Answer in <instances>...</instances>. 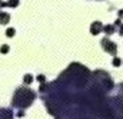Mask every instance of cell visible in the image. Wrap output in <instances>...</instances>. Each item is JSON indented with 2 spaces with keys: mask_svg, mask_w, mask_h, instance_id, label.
Returning a JSON list of instances; mask_svg holds the SVG:
<instances>
[{
  "mask_svg": "<svg viewBox=\"0 0 123 119\" xmlns=\"http://www.w3.org/2000/svg\"><path fill=\"white\" fill-rule=\"evenodd\" d=\"M34 99H36V92H33L31 89H27V88H17L14 95H13L12 105L14 108H19L23 111V109L31 106Z\"/></svg>",
  "mask_w": 123,
  "mask_h": 119,
  "instance_id": "6da1fadb",
  "label": "cell"
},
{
  "mask_svg": "<svg viewBox=\"0 0 123 119\" xmlns=\"http://www.w3.org/2000/svg\"><path fill=\"white\" fill-rule=\"evenodd\" d=\"M100 43H102V47H103L105 52H107L109 55H113V56L117 55V45H116V43H113V42L109 40L107 37H103V39L100 40Z\"/></svg>",
  "mask_w": 123,
  "mask_h": 119,
  "instance_id": "7a4b0ae2",
  "label": "cell"
},
{
  "mask_svg": "<svg viewBox=\"0 0 123 119\" xmlns=\"http://www.w3.org/2000/svg\"><path fill=\"white\" fill-rule=\"evenodd\" d=\"M102 30H103V25H102V22H99V20L93 22L92 25H90V33H92V34H99Z\"/></svg>",
  "mask_w": 123,
  "mask_h": 119,
  "instance_id": "3957f363",
  "label": "cell"
},
{
  "mask_svg": "<svg viewBox=\"0 0 123 119\" xmlns=\"http://www.w3.org/2000/svg\"><path fill=\"white\" fill-rule=\"evenodd\" d=\"M0 119H13V113L10 109L0 108Z\"/></svg>",
  "mask_w": 123,
  "mask_h": 119,
  "instance_id": "277c9868",
  "label": "cell"
},
{
  "mask_svg": "<svg viewBox=\"0 0 123 119\" xmlns=\"http://www.w3.org/2000/svg\"><path fill=\"white\" fill-rule=\"evenodd\" d=\"M10 22V14L6 12H0V25H7Z\"/></svg>",
  "mask_w": 123,
  "mask_h": 119,
  "instance_id": "5b68a950",
  "label": "cell"
},
{
  "mask_svg": "<svg viewBox=\"0 0 123 119\" xmlns=\"http://www.w3.org/2000/svg\"><path fill=\"white\" fill-rule=\"evenodd\" d=\"M102 32H105L107 36H110V34H113L115 32H116V27L113 26V25H106V26H103V30Z\"/></svg>",
  "mask_w": 123,
  "mask_h": 119,
  "instance_id": "8992f818",
  "label": "cell"
},
{
  "mask_svg": "<svg viewBox=\"0 0 123 119\" xmlns=\"http://www.w3.org/2000/svg\"><path fill=\"white\" fill-rule=\"evenodd\" d=\"M6 4L9 6V7H17L19 6V0H9V1H6Z\"/></svg>",
  "mask_w": 123,
  "mask_h": 119,
  "instance_id": "52a82bcc",
  "label": "cell"
},
{
  "mask_svg": "<svg viewBox=\"0 0 123 119\" xmlns=\"http://www.w3.org/2000/svg\"><path fill=\"white\" fill-rule=\"evenodd\" d=\"M23 82H25L26 85H30L31 82H33V76H31V75H25V78H23Z\"/></svg>",
  "mask_w": 123,
  "mask_h": 119,
  "instance_id": "ba28073f",
  "label": "cell"
},
{
  "mask_svg": "<svg viewBox=\"0 0 123 119\" xmlns=\"http://www.w3.org/2000/svg\"><path fill=\"white\" fill-rule=\"evenodd\" d=\"M112 63H113V66L119 67V66L122 65V59H120V58H117V56H115V58H113V62H112Z\"/></svg>",
  "mask_w": 123,
  "mask_h": 119,
  "instance_id": "9c48e42d",
  "label": "cell"
},
{
  "mask_svg": "<svg viewBox=\"0 0 123 119\" xmlns=\"http://www.w3.org/2000/svg\"><path fill=\"white\" fill-rule=\"evenodd\" d=\"M14 33H16V30L12 29V27L6 30V36H7V37H13V36H14Z\"/></svg>",
  "mask_w": 123,
  "mask_h": 119,
  "instance_id": "30bf717a",
  "label": "cell"
},
{
  "mask_svg": "<svg viewBox=\"0 0 123 119\" xmlns=\"http://www.w3.org/2000/svg\"><path fill=\"white\" fill-rule=\"evenodd\" d=\"M36 79H37V82H40V83H46V76H44V75H39Z\"/></svg>",
  "mask_w": 123,
  "mask_h": 119,
  "instance_id": "8fae6325",
  "label": "cell"
},
{
  "mask_svg": "<svg viewBox=\"0 0 123 119\" xmlns=\"http://www.w3.org/2000/svg\"><path fill=\"white\" fill-rule=\"evenodd\" d=\"M9 49H10V47H9V45H3V46L0 47V52H1V53H7V52H9Z\"/></svg>",
  "mask_w": 123,
  "mask_h": 119,
  "instance_id": "7c38bea8",
  "label": "cell"
},
{
  "mask_svg": "<svg viewBox=\"0 0 123 119\" xmlns=\"http://www.w3.org/2000/svg\"><path fill=\"white\" fill-rule=\"evenodd\" d=\"M113 26H115V27H117V26L120 27V26H122V20H120V19H117V20L115 22V25H113Z\"/></svg>",
  "mask_w": 123,
  "mask_h": 119,
  "instance_id": "4fadbf2b",
  "label": "cell"
},
{
  "mask_svg": "<svg viewBox=\"0 0 123 119\" xmlns=\"http://www.w3.org/2000/svg\"><path fill=\"white\" fill-rule=\"evenodd\" d=\"M117 16H119V19H123V9H120V10L117 12Z\"/></svg>",
  "mask_w": 123,
  "mask_h": 119,
  "instance_id": "5bb4252c",
  "label": "cell"
},
{
  "mask_svg": "<svg viewBox=\"0 0 123 119\" xmlns=\"http://www.w3.org/2000/svg\"><path fill=\"white\" fill-rule=\"evenodd\" d=\"M119 34H120V36L123 37V25L120 26V27H119Z\"/></svg>",
  "mask_w": 123,
  "mask_h": 119,
  "instance_id": "9a60e30c",
  "label": "cell"
},
{
  "mask_svg": "<svg viewBox=\"0 0 123 119\" xmlns=\"http://www.w3.org/2000/svg\"><path fill=\"white\" fill-rule=\"evenodd\" d=\"M6 6H7L6 1H1V0H0V9H1V7H6Z\"/></svg>",
  "mask_w": 123,
  "mask_h": 119,
  "instance_id": "2e32d148",
  "label": "cell"
},
{
  "mask_svg": "<svg viewBox=\"0 0 123 119\" xmlns=\"http://www.w3.org/2000/svg\"><path fill=\"white\" fill-rule=\"evenodd\" d=\"M17 116H19V118H22V116H25V112H23V111H20V112L17 113Z\"/></svg>",
  "mask_w": 123,
  "mask_h": 119,
  "instance_id": "e0dca14e",
  "label": "cell"
},
{
  "mask_svg": "<svg viewBox=\"0 0 123 119\" xmlns=\"http://www.w3.org/2000/svg\"><path fill=\"white\" fill-rule=\"evenodd\" d=\"M119 88H120V90H122V92H123V82H122V83H120V85H119Z\"/></svg>",
  "mask_w": 123,
  "mask_h": 119,
  "instance_id": "ac0fdd59",
  "label": "cell"
}]
</instances>
